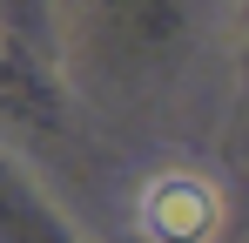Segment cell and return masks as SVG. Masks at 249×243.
I'll return each mask as SVG.
<instances>
[{"instance_id":"6da1fadb","label":"cell","mask_w":249,"mask_h":243,"mask_svg":"<svg viewBox=\"0 0 249 243\" xmlns=\"http://www.w3.org/2000/svg\"><path fill=\"white\" fill-rule=\"evenodd\" d=\"M142 230L155 243H215L222 230V196L196 169H162L142 189Z\"/></svg>"}]
</instances>
